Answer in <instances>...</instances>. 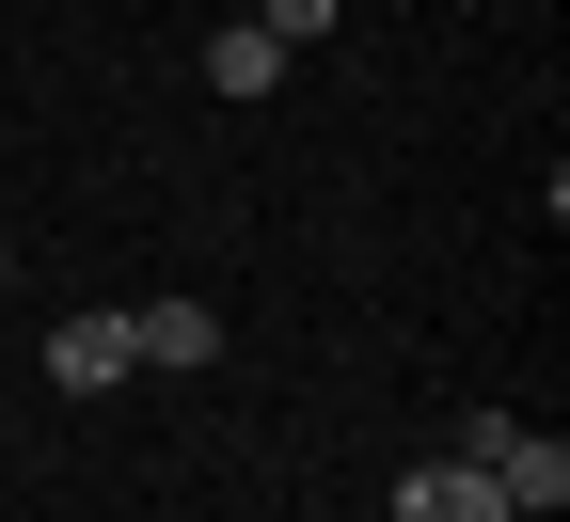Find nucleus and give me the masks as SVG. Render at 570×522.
Listing matches in <instances>:
<instances>
[{
    "mask_svg": "<svg viewBox=\"0 0 570 522\" xmlns=\"http://www.w3.org/2000/svg\"><path fill=\"white\" fill-rule=\"evenodd\" d=\"M444 460H475L491 491H508V522H554V506H570V443H554V427H523L508 396H475V412H460V443H444Z\"/></svg>",
    "mask_w": 570,
    "mask_h": 522,
    "instance_id": "nucleus-1",
    "label": "nucleus"
},
{
    "mask_svg": "<svg viewBox=\"0 0 570 522\" xmlns=\"http://www.w3.org/2000/svg\"><path fill=\"white\" fill-rule=\"evenodd\" d=\"M127 364H142V381H190V364H223V302H142V317H127Z\"/></svg>",
    "mask_w": 570,
    "mask_h": 522,
    "instance_id": "nucleus-2",
    "label": "nucleus"
},
{
    "mask_svg": "<svg viewBox=\"0 0 570 522\" xmlns=\"http://www.w3.org/2000/svg\"><path fill=\"white\" fill-rule=\"evenodd\" d=\"M396 522H508V491H491L475 460H412L396 475Z\"/></svg>",
    "mask_w": 570,
    "mask_h": 522,
    "instance_id": "nucleus-3",
    "label": "nucleus"
},
{
    "mask_svg": "<svg viewBox=\"0 0 570 522\" xmlns=\"http://www.w3.org/2000/svg\"><path fill=\"white\" fill-rule=\"evenodd\" d=\"M48 381H63V396H111V381H142V364H127V317H63V333H48Z\"/></svg>",
    "mask_w": 570,
    "mask_h": 522,
    "instance_id": "nucleus-4",
    "label": "nucleus"
},
{
    "mask_svg": "<svg viewBox=\"0 0 570 522\" xmlns=\"http://www.w3.org/2000/svg\"><path fill=\"white\" fill-rule=\"evenodd\" d=\"M269 80H285V48H269L254 17H238V32H206V96H269Z\"/></svg>",
    "mask_w": 570,
    "mask_h": 522,
    "instance_id": "nucleus-5",
    "label": "nucleus"
},
{
    "mask_svg": "<svg viewBox=\"0 0 570 522\" xmlns=\"http://www.w3.org/2000/svg\"><path fill=\"white\" fill-rule=\"evenodd\" d=\"M333 17H348V0H269V17H254V32H269V48H317Z\"/></svg>",
    "mask_w": 570,
    "mask_h": 522,
    "instance_id": "nucleus-6",
    "label": "nucleus"
},
{
    "mask_svg": "<svg viewBox=\"0 0 570 522\" xmlns=\"http://www.w3.org/2000/svg\"><path fill=\"white\" fill-rule=\"evenodd\" d=\"M0 285H17V238H0Z\"/></svg>",
    "mask_w": 570,
    "mask_h": 522,
    "instance_id": "nucleus-7",
    "label": "nucleus"
}]
</instances>
